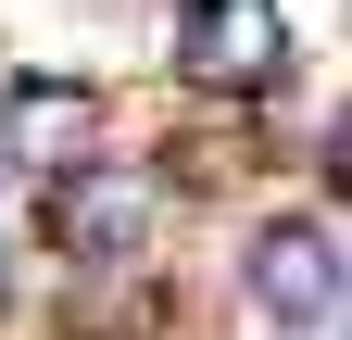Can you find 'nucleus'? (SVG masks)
Returning <instances> with one entry per match:
<instances>
[{
  "mask_svg": "<svg viewBox=\"0 0 352 340\" xmlns=\"http://www.w3.org/2000/svg\"><path fill=\"white\" fill-rule=\"evenodd\" d=\"M151 215H164V177H151V164L88 151V164L51 177V252H63V265H139Z\"/></svg>",
  "mask_w": 352,
  "mask_h": 340,
  "instance_id": "f257e3e1",
  "label": "nucleus"
},
{
  "mask_svg": "<svg viewBox=\"0 0 352 340\" xmlns=\"http://www.w3.org/2000/svg\"><path fill=\"white\" fill-rule=\"evenodd\" d=\"M239 290L277 328H327L340 315V215H264L239 252Z\"/></svg>",
  "mask_w": 352,
  "mask_h": 340,
  "instance_id": "f03ea898",
  "label": "nucleus"
},
{
  "mask_svg": "<svg viewBox=\"0 0 352 340\" xmlns=\"http://www.w3.org/2000/svg\"><path fill=\"white\" fill-rule=\"evenodd\" d=\"M176 76L189 89H277L289 76V13L277 0H176Z\"/></svg>",
  "mask_w": 352,
  "mask_h": 340,
  "instance_id": "7ed1b4c3",
  "label": "nucleus"
},
{
  "mask_svg": "<svg viewBox=\"0 0 352 340\" xmlns=\"http://www.w3.org/2000/svg\"><path fill=\"white\" fill-rule=\"evenodd\" d=\"M0 151H13V164H38V177L88 164V151H101V89H88V76H25V89H13V114H0Z\"/></svg>",
  "mask_w": 352,
  "mask_h": 340,
  "instance_id": "20e7f679",
  "label": "nucleus"
},
{
  "mask_svg": "<svg viewBox=\"0 0 352 340\" xmlns=\"http://www.w3.org/2000/svg\"><path fill=\"white\" fill-rule=\"evenodd\" d=\"M0 290H13V265H0Z\"/></svg>",
  "mask_w": 352,
  "mask_h": 340,
  "instance_id": "39448f33",
  "label": "nucleus"
}]
</instances>
